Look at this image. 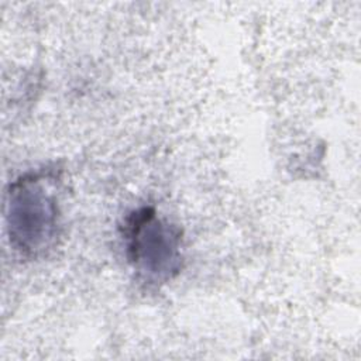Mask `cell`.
Segmentation results:
<instances>
[{"mask_svg": "<svg viewBox=\"0 0 361 361\" xmlns=\"http://www.w3.org/2000/svg\"><path fill=\"white\" fill-rule=\"evenodd\" d=\"M54 179L45 172L20 176L7 192L10 243L23 257L45 254L59 235V209Z\"/></svg>", "mask_w": 361, "mask_h": 361, "instance_id": "1", "label": "cell"}, {"mask_svg": "<svg viewBox=\"0 0 361 361\" xmlns=\"http://www.w3.org/2000/svg\"><path fill=\"white\" fill-rule=\"evenodd\" d=\"M127 257L147 282L171 279L180 268V231L161 220L155 210L142 207L124 226Z\"/></svg>", "mask_w": 361, "mask_h": 361, "instance_id": "2", "label": "cell"}]
</instances>
